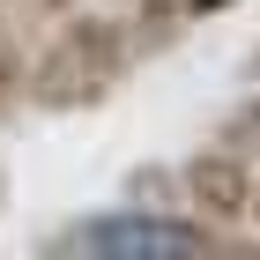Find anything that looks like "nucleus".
<instances>
[{
  "label": "nucleus",
  "mask_w": 260,
  "mask_h": 260,
  "mask_svg": "<svg viewBox=\"0 0 260 260\" xmlns=\"http://www.w3.org/2000/svg\"><path fill=\"white\" fill-rule=\"evenodd\" d=\"M126 60L134 52H126V30L112 15H67L52 30V45L30 60V97L45 112H89L119 89Z\"/></svg>",
  "instance_id": "nucleus-1"
},
{
  "label": "nucleus",
  "mask_w": 260,
  "mask_h": 260,
  "mask_svg": "<svg viewBox=\"0 0 260 260\" xmlns=\"http://www.w3.org/2000/svg\"><path fill=\"white\" fill-rule=\"evenodd\" d=\"M67 260H231V238L201 216H156V208H104L60 238Z\"/></svg>",
  "instance_id": "nucleus-2"
},
{
  "label": "nucleus",
  "mask_w": 260,
  "mask_h": 260,
  "mask_svg": "<svg viewBox=\"0 0 260 260\" xmlns=\"http://www.w3.org/2000/svg\"><path fill=\"white\" fill-rule=\"evenodd\" d=\"M253 164L231 156V149H208V156L186 164V193H193V208H208V216H253Z\"/></svg>",
  "instance_id": "nucleus-3"
},
{
  "label": "nucleus",
  "mask_w": 260,
  "mask_h": 260,
  "mask_svg": "<svg viewBox=\"0 0 260 260\" xmlns=\"http://www.w3.org/2000/svg\"><path fill=\"white\" fill-rule=\"evenodd\" d=\"M193 8H216V0H193Z\"/></svg>",
  "instance_id": "nucleus-4"
},
{
  "label": "nucleus",
  "mask_w": 260,
  "mask_h": 260,
  "mask_svg": "<svg viewBox=\"0 0 260 260\" xmlns=\"http://www.w3.org/2000/svg\"><path fill=\"white\" fill-rule=\"evenodd\" d=\"M38 8H60V0H38Z\"/></svg>",
  "instance_id": "nucleus-5"
}]
</instances>
